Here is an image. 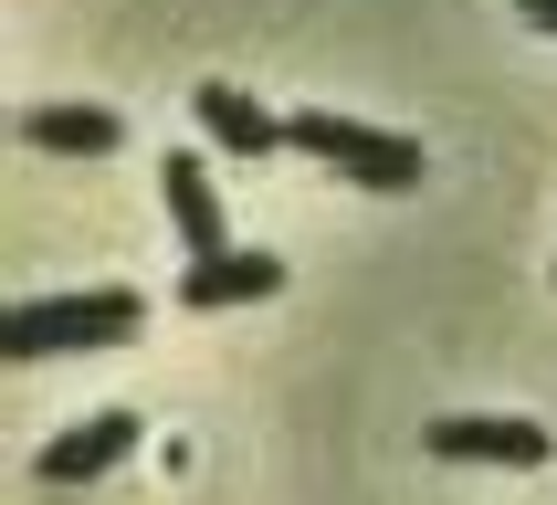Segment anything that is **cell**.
Listing matches in <instances>:
<instances>
[{
	"label": "cell",
	"instance_id": "6da1fadb",
	"mask_svg": "<svg viewBox=\"0 0 557 505\" xmlns=\"http://www.w3.org/2000/svg\"><path fill=\"white\" fill-rule=\"evenodd\" d=\"M148 327V295L137 284H85V295H32V306L0 316V358H85V347H116Z\"/></svg>",
	"mask_w": 557,
	"mask_h": 505
},
{
	"label": "cell",
	"instance_id": "7a4b0ae2",
	"mask_svg": "<svg viewBox=\"0 0 557 505\" xmlns=\"http://www.w3.org/2000/svg\"><path fill=\"white\" fill-rule=\"evenodd\" d=\"M284 148L315 158V169H337V180H358V189H421V148H410V137L358 126V116H326V106L284 116Z\"/></svg>",
	"mask_w": 557,
	"mask_h": 505
},
{
	"label": "cell",
	"instance_id": "3957f363",
	"mask_svg": "<svg viewBox=\"0 0 557 505\" xmlns=\"http://www.w3.org/2000/svg\"><path fill=\"white\" fill-rule=\"evenodd\" d=\"M421 442H432L442 464H516V473H536L557 453L547 421H505V410H453V421H432Z\"/></svg>",
	"mask_w": 557,
	"mask_h": 505
},
{
	"label": "cell",
	"instance_id": "277c9868",
	"mask_svg": "<svg viewBox=\"0 0 557 505\" xmlns=\"http://www.w3.org/2000/svg\"><path fill=\"white\" fill-rule=\"evenodd\" d=\"M137 432H148V421H137V410H85V421H74V432H53L42 442V484H95V473H116L126 453H137Z\"/></svg>",
	"mask_w": 557,
	"mask_h": 505
},
{
	"label": "cell",
	"instance_id": "5b68a950",
	"mask_svg": "<svg viewBox=\"0 0 557 505\" xmlns=\"http://www.w3.org/2000/svg\"><path fill=\"white\" fill-rule=\"evenodd\" d=\"M263 295H284V253H211V263H189V274H180V306L189 316L263 306Z\"/></svg>",
	"mask_w": 557,
	"mask_h": 505
},
{
	"label": "cell",
	"instance_id": "8992f818",
	"mask_svg": "<svg viewBox=\"0 0 557 505\" xmlns=\"http://www.w3.org/2000/svg\"><path fill=\"white\" fill-rule=\"evenodd\" d=\"M158 189H169V221H180L189 263H211V253H232V232H221V189H211V169H200L189 148H169V158H158Z\"/></svg>",
	"mask_w": 557,
	"mask_h": 505
},
{
	"label": "cell",
	"instance_id": "52a82bcc",
	"mask_svg": "<svg viewBox=\"0 0 557 505\" xmlns=\"http://www.w3.org/2000/svg\"><path fill=\"white\" fill-rule=\"evenodd\" d=\"M189 116H200V137H221L232 158H274L284 148V116H263L243 85H200V95H189Z\"/></svg>",
	"mask_w": 557,
	"mask_h": 505
},
{
	"label": "cell",
	"instance_id": "ba28073f",
	"mask_svg": "<svg viewBox=\"0 0 557 505\" xmlns=\"http://www.w3.org/2000/svg\"><path fill=\"white\" fill-rule=\"evenodd\" d=\"M22 148H42V158H116L126 126L106 116V106H32V116H22Z\"/></svg>",
	"mask_w": 557,
	"mask_h": 505
},
{
	"label": "cell",
	"instance_id": "9c48e42d",
	"mask_svg": "<svg viewBox=\"0 0 557 505\" xmlns=\"http://www.w3.org/2000/svg\"><path fill=\"white\" fill-rule=\"evenodd\" d=\"M516 11H527V22H536V32H557V0H516Z\"/></svg>",
	"mask_w": 557,
	"mask_h": 505
}]
</instances>
